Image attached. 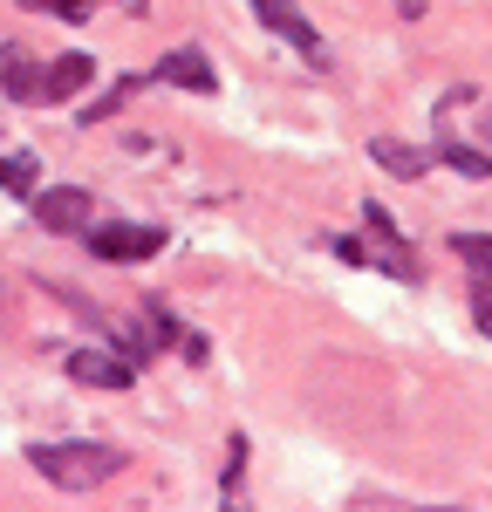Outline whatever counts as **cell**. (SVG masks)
Masks as SVG:
<instances>
[{"mask_svg":"<svg viewBox=\"0 0 492 512\" xmlns=\"http://www.w3.org/2000/svg\"><path fill=\"white\" fill-rule=\"evenodd\" d=\"M28 465H35L55 492H96V485H110V478L130 465V451H117V444H28Z\"/></svg>","mask_w":492,"mask_h":512,"instance_id":"cell-1","label":"cell"},{"mask_svg":"<svg viewBox=\"0 0 492 512\" xmlns=\"http://www.w3.org/2000/svg\"><path fill=\"white\" fill-rule=\"evenodd\" d=\"M335 260H349V267H376V274H390V280H424V267H417V253L404 246V233H397V219L369 198L363 205V239L349 233V239H335Z\"/></svg>","mask_w":492,"mask_h":512,"instance_id":"cell-2","label":"cell"},{"mask_svg":"<svg viewBox=\"0 0 492 512\" xmlns=\"http://www.w3.org/2000/svg\"><path fill=\"white\" fill-rule=\"evenodd\" d=\"M28 212H35L41 233H62V239H82L96 226V198L82 192V185H41V192L28 198Z\"/></svg>","mask_w":492,"mask_h":512,"instance_id":"cell-3","label":"cell"},{"mask_svg":"<svg viewBox=\"0 0 492 512\" xmlns=\"http://www.w3.org/2000/svg\"><path fill=\"white\" fill-rule=\"evenodd\" d=\"M89 253L103 260V267H130V260H151L164 253V226H89Z\"/></svg>","mask_w":492,"mask_h":512,"instance_id":"cell-4","label":"cell"},{"mask_svg":"<svg viewBox=\"0 0 492 512\" xmlns=\"http://www.w3.org/2000/svg\"><path fill=\"white\" fill-rule=\"evenodd\" d=\"M253 14H260V21H267V28L287 41V48H301V55H308V69H328V41H322V28H315V21H308L294 0H253Z\"/></svg>","mask_w":492,"mask_h":512,"instance_id":"cell-5","label":"cell"},{"mask_svg":"<svg viewBox=\"0 0 492 512\" xmlns=\"http://www.w3.org/2000/svg\"><path fill=\"white\" fill-rule=\"evenodd\" d=\"M151 82H164V89H192V96H212V89H219L205 48H192V41L171 48V55H158V62H151Z\"/></svg>","mask_w":492,"mask_h":512,"instance_id":"cell-6","label":"cell"},{"mask_svg":"<svg viewBox=\"0 0 492 512\" xmlns=\"http://www.w3.org/2000/svg\"><path fill=\"white\" fill-rule=\"evenodd\" d=\"M69 376L89 383V390H130V383H137L130 355H117V349H76L69 355Z\"/></svg>","mask_w":492,"mask_h":512,"instance_id":"cell-7","label":"cell"},{"mask_svg":"<svg viewBox=\"0 0 492 512\" xmlns=\"http://www.w3.org/2000/svg\"><path fill=\"white\" fill-rule=\"evenodd\" d=\"M89 76H96V62H89V55H55V62L41 69V103H69V96H82Z\"/></svg>","mask_w":492,"mask_h":512,"instance_id":"cell-8","label":"cell"},{"mask_svg":"<svg viewBox=\"0 0 492 512\" xmlns=\"http://www.w3.org/2000/svg\"><path fill=\"white\" fill-rule=\"evenodd\" d=\"M369 158L383 164L390 178H424L438 151H424V144H404V137H376V144H369Z\"/></svg>","mask_w":492,"mask_h":512,"instance_id":"cell-9","label":"cell"},{"mask_svg":"<svg viewBox=\"0 0 492 512\" xmlns=\"http://www.w3.org/2000/svg\"><path fill=\"white\" fill-rule=\"evenodd\" d=\"M0 89L7 103H41V69L28 62V48H0Z\"/></svg>","mask_w":492,"mask_h":512,"instance_id":"cell-10","label":"cell"},{"mask_svg":"<svg viewBox=\"0 0 492 512\" xmlns=\"http://www.w3.org/2000/svg\"><path fill=\"white\" fill-rule=\"evenodd\" d=\"M0 192H14V198H35L41 192V158H35V151L0 158Z\"/></svg>","mask_w":492,"mask_h":512,"instance_id":"cell-11","label":"cell"},{"mask_svg":"<svg viewBox=\"0 0 492 512\" xmlns=\"http://www.w3.org/2000/svg\"><path fill=\"white\" fill-rule=\"evenodd\" d=\"M438 158H445L451 171H465V178H492V158L472 151V144H458V137H438Z\"/></svg>","mask_w":492,"mask_h":512,"instance_id":"cell-12","label":"cell"},{"mask_svg":"<svg viewBox=\"0 0 492 512\" xmlns=\"http://www.w3.org/2000/svg\"><path fill=\"white\" fill-rule=\"evenodd\" d=\"M28 14H55V21H89V7L96 0H21Z\"/></svg>","mask_w":492,"mask_h":512,"instance_id":"cell-13","label":"cell"},{"mask_svg":"<svg viewBox=\"0 0 492 512\" xmlns=\"http://www.w3.org/2000/svg\"><path fill=\"white\" fill-rule=\"evenodd\" d=\"M472 315H479V328L492 335V267H479V274H472Z\"/></svg>","mask_w":492,"mask_h":512,"instance_id":"cell-14","label":"cell"},{"mask_svg":"<svg viewBox=\"0 0 492 512\" xmlns=\"http://www.w3.org/2000/svg\"><path fill=\"white\" fill-rule=\"evenodd\" d=\"M240 465H246V437H233V458H226V492H219L226 506L240 499Z\"/></svg>","mask_w":492,"mask_h":512,"instance_id":"cell-15","label":"cell"},{"mask_svg":"<svg viewBox=\"0 0 492 512\" xmlns=\"http://www.w3.org/2000/svg\"><path fill=\"white\" fill-rule=\"evenodd\" d=\"M397 7H404V14H410V21H417V14H424V0H397Z\"/></svg>","mask_w":492,"mask_h":512,"instance_id":"cell-16","label":"cell"}]
</instances>
